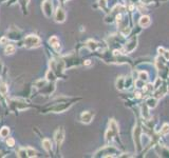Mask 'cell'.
I'll return each instance as SVG.
<instances>
[{
    "instance_id": "cell-1",
    "label": "cell",
    "mask_w": 169,
    "mask_h": 158,
    "mask_svg": "<svg viewBox=\"0 0 169 158\" xmlns=\"http://www.w3.org/2000/svg\"><path fill=\"white\" fill-rule=\"evenodd\" d=\"M41 40L37 35H29L23 39V45L25 49H35V47H40Z\"/></svg>"
},
{
    "instance_id": "cell-2",
    "label": "cell",
    "mask_w": 169,
    "mask_h": 158,
    "mask_svg": "<svg viewBox=\"0 0 169 158\" xmlns=\"http://www.w3.org/2000/svg\"><path fill=\"white\" fill-rule=\"evenodd\" d=\"M112 154H119V151L117 149H115L114 147H110V145H107L104 149L100 150L98 152L95 153V157H113L114 155Z\"/></svg>"
},
{
    "instance_id": "cell-3",
    "label": "cell",
    "mask_w": 169,
    "mask_h": 158,
    "mask_svg": "<svg viewBox=\"0 0 169 158\" xmlns=\"http://www.w3.org/2000/svg\"><path fill=\"white\" fill-rule=\"evenodd\" d=\"M142 129L140 128V125H135L134 130H133V139H134V143H135L136 150L137 152L142 150Z\"/></svg>"
},
{
    "instance_id": "cell-4",
    "label": "cell",
    "mask_w": 169,
    "mask_h": 158,
    "mask_svg": "<svg viewBox=\"0 0 169 158\" xmlns=\"http://www.w3.org/2000/svg\"><path fill=\"white\" fill-rule=\"evenodd\" d=\"M72 104H73V102L68 103V102H66V101L55 103V104L50 109V111L53 112V113H62V112H65L66 110H68Z\"/></svg>"
},
{
    "instance_id": "cell-5",
    "label": "cell",
    "mask_w": 169,
    "mask_h": 158,
    "mask_svg": "<svg viewBox=\"0 0 169 158\" xmlns=\"http://www.w3.org/2000/svg\"><path fill=\"white\" fill-rule=\"evenodd\" d=\"M41 8H42V12L46 17L50 18L53 14V4L51 2L50 0H44L43 2L41 4Z\"/></svg>"
},
{
    "instance_id": "cell-6",
    "label": "cell",
    "mask_w": 169,
    "mask_h": 158,
    "mask_svg": "<svg viewBox=\"0 0 169 158\" xmlns=\"http://www.w3.org/2000/svg\"><path fill=\"white\" fill-rule=\"evenodd\" d=\"M54 139H55L56 145L57 148H60L62 142L65 140V130L62 128H59L56 130L55 134H54Z\"/></svg>"
},
{
    "instance_id": "cell-7",
    "label": "cell",
    "mask_w": 169,
    "mask_h": 158,
    "mask_svg": "<svg viewBox=\"0 0 169 158\" xmlns=\"http://www.w3.org/2000/svg\"><path fill=\"white\" fill-rule=\"evenodd\" d=\"M137 45V37L134 36L131 39H129L125 45V53H131L136 49Z\"/></svg>"
},
{
    "instance_id": "cell-8",
    "label": "cell",
    "mask_w": 169,
    "mask_h": 158,
    "mask_svg": "<svg viewBox=\"0 0 169 158\" xmlns=\"http://www.w3.org/2000/svg\"><path fill=\"white\" fill-rule=\"evenodd\" d=\"M66 12L61 8H56L55 13H54V19L57 23H62L66 21Z\"/></svg>"
},
{
    "instance_id": "cell-9",
    "label": "cell",
    "mask_w": 169,
    "mask_h": 158,
    "mask_svg": "<svg viewBox=\"0 0 169 158\" xmlns=\"http://www.w3.org/2000/svg\"><path fill=\"white\" fill-rule=\"evenodd\" d=\"M93 118H94V113H92V111H83L81 114V121L86 125L90 123Z\"/></svg>"
},
{
    "instance_id": "cell-10",
    "label": "cell",
    "mask_w": 169,
    "mask_h": 158,
    "mask_svg": "<svg viewBox=\"0 0 169 158\" xmlns=\"http://www.w3.org/2000/svg\"><path fill=\"white\" fill-rule=\"evenodd\" d=\"M49 43L51 45V47L56 51V52H59L60 50V43H59V39L56 36H52L49 39Z\"/></svg>"
},
{
    "instance_id": "cell-11",
    "label": "cell",
    "mask_w": 169,
    "mask_h": 158,
    "mask_svg": "<svg viewBox=\"0 0 169 158\" xmlns=\"http://www.w3.org/2000/svg\"><path fill=\"white\" fill-rule=\"evenodd\" d=\"M150 23H151V19H150V17L147 16V15L142 16L139 20V24L141 25L142 28H147V26L150 25Z\"/></svg>"
},
{
    "instance_id": "cell-12",
    "label": "cell",
    "mask_w": 169,
    "mask_h": 158,
    "mask_svg": "<svg viewBox=\"0 0 169 158\" xmlns=\"http://www.w3.org/2000/svg\"><path fill=\"white\" fill-rule=\"evenodd\" d=\"M167 93V88H166V86L164 84V86H158V89H156V91H155V93H154V97L156 98V99H158V98H162L164 96V95L166 94Z\"/></svg>"
},
{
    "instance_id": "cell-13",
    "label": "cell",
    "mask_w": 169,
    "mask_h": 158,
    "mask_svg": "<svg viewBox=\"0 0 169 158\" xmlns=\"http://www.w3.org/2000/svg\"><path fill=\"white\" fill-rule=\"evenodd\" d=\"M42 148H43V150L48 153H50L51 151H52V142H51L50 139L44 138L43 140H42Z\"/></svg>"
},
{
    "instance_id": "cell-14",
    "label": "cell",
    "mask_w": 169,
    "mask_h": 158,
    "mask_svg": "<svg viewBox=\"0 0 169 158\" xmlns=\"http://www.w3.org/2000/svg\"><path fill=\"white\" fill-rule=\"evenodd\" d=\"M116 89L119 91H123L125 90V77L123 76H119L116 80Z\"/></svg>"
},
{
    "instance_id": "cell-15",
    "label": "cell",
    "mask_w": 169,
    "mask_h": 158,
    "mask_svg": "<svg viewBox=\"0 0 169 158\" xmlns=\"http://www.w3.org/2000/svg\"><path fill=\"white\" fill-rule=\"evenodd\" d=\"M86 47H88L90 51H95L98 49V43H97L96 41H94V40H88V41L86 42Z\"/></svg>"
},
{
    "instance_id": "cell-16",
    "label": "cell",
    "mask_w": 169,
    "mask_h": 158,
    "mask_svg": "<svg viewBox=\"0 0 169 158\" xmlns=\"http://www.w3.org/2000/svg\"><path fill=\"white\" fill-rule=\"evenodd\" d=\"M109 129L113 131L114 133L116 134L117 137H119V125H117L116 121L114 119H110V121H109Z\"/></svg>"
},
{
    "instance_id": "cell-17",
    "label": "cell",
    "mask_w": 169,
    "mask_h": 158,
    "mask_svg": "<svg viewBox=\"0 0 169 158\" xmlns=\"http://www.w3.org/2000/svg\"><path fill=\"white\" fill-rule=\"evenodd\" d=\"M146 104L148 105V108L150 109H154L155 106H156V104H158V99L155 97H150L147 99V101H146Z\"/></svg>"
},
{
    "instance_id": "cell-18",
    "label": "cell",
    "mask_w": 169,
    "mask_h": 158,
    "mask_svg": "<svg viewBox=\"0 0 169 158\" xmlns=\"http://www.w3.org/2000/svg\"><path fill=\"white\" fill-rule=\"evenodd\" d=\"M15 51H16V47H15V45H6V47H4V53H6V55H13L15 53Z\"/></svg>"
},
{
    "instance_id": "cell-19",
    "label": "cell",
    "mask_w": 169,
    "mask_h": 158,
    "mask_svg": "<svg viewBox=\"0 0 169 158\" xmlns=\"http://www.w3.org/2000/svg\"><path fill=\"white\" fill-rule=\"evenodd\" d=\"M158 53H160V54H161V55L163 56L165 60L169 61V51H168V50L164 49V47H158Z\"/></svg>"
},
{
    "instance_id": "cell-20",
    "label": "cell",
    "mask_w": 169,
    "mask_h": 158,
    "mask_svg": "<svg viewBox=\"0 0 169 158\" xmlns=\"http://www.w3.org/2000/svg\"><path fill=\"white\" fill-rule=\"evenodd\" d=\"M25 150H27V157H36L37 156V152L35 149H33V148H31V147H28V148H25Z\"/></svg>"
},
{
    "instance_id": "cell-21",
    "label": "cell",
    "mask_w": 169,
    "mask_h": 158,
    "mask_svg": "<svg viewBox=\"0 0 169 158\" xmlns=\"http://www.w3.org/2000/svg\"><path fill=\"white\" fill-rule=\"evenodd\" d=\"M10 135V128L8 127H3L2 129H0V137L1 138H6Z\"/></svg>"
},
{
    "instance_id": "cell-22",
    "label": "cell",
    "mask_w": 169,
    "mask_h": 158,
    "mask_svg": "<svg viewBox=\"0 0 169 158\" xmlns=\"http://www.w3.org/2000/svg\"><path fill=\"white\" fill-rule=\"evenodd\" d=\"M158 150L160 151V156L162 157H169V149L165 147H162V148H158Z\"/></svg>"
},
{
    "instance_id": "cell-23",
    "label": "cell",
    "mask_w": 169,
    "mask_h": 158,
    "mask_svg": "<svg viewBox=\"0 0 169 158\" xmlns=\"http://www.w3.org/2000/svg\"><path fill=\"white\" fill-rule=\"evenodd\" d=\"M8 88L6 83L0 81V94L2 95V96H6V93H8Z\"/></svg>"
},
{
    "instance_id": "cell-24",
    "label": "cell",
    "mask_w": 169,
    "mask_h": 158,
    "mask_svg": "<svg viewBox=\"0 0 169 158\" xmlns=\"http://www.w3.org/2000/svg\"><path fill=\"white\" fill-rule=\"evenodd\" d=\"M142 115H143V117L146 118V119H148V118L150 117L149 113H148V105L146 104V103L142 106Z\"/></svg>"
},
{
    "instance_id": "cell-25",
    "label": "cell",
    "mask_w": 169,
    "mask_h": 158,
    "mask_svg": "<svg viewBox=\"0 0 169 158\" xmlns=\"http://www.w3.org/2000/svg\"><path fill=\"white\" fill-rule=\"evenodd\" d=\"M160 133H161L162 135H167V134H169V123H164V125H162Z\"/></svg>"
},
{
    "instance_id": "cell-26",
    "label": "cell",
    "mask_w": 169,
    "mask_h": 158,
    "mask_svg": "<svg viewBox=\"0 0 169 158\" xmlns=\"http://www.w3.org/2000/svg\"><path fill=\"white\" fill-rule=\"evenodd\" d=\"M139 79L143 81H147L148 80V73L146 71H142L139 73Z\"/></svg>"
},
{
    "instance_id": "cell-27",
    "label": "cell",
    "mask_w": 169,
    "mask_h": 158,
    "mask_svg": "<svg viewBox=\"0 0 169 158\" xmlns=\"http://www.w3.org/2000/svg\"><path fill=\"white\" fill-rule=\"evenodd\" d=\"M17 157H27V150L25 148H21L17 151Z\"/></svg>"
},
{
    "instance_id": "cell-28",
    "label": "cell",
    "mask_w": 169,
    "mask_h": 158,
    "mask_svg": "<svg viewBox=\"0 0 169 158\" xmlns=\"http://www.w3.org/2000/svg\"><path fill=\"white\" fill-rule=\"evenodd\" d=\"M132 79H131V77H128L127 79L125 78V89H129L131 86V84H132Z\"/></svg>"
},
{
    "instance_id": "cell-29",
    "label": "cell",
    "mask_w": 169,
    "mask_h": 158,
    "mask_svg": "<svg viewBox=\"0 0 169 158\" xmlns=\"http://www.w3.org/2000/svg\"><path fill=\"white\" fill-rule=\"evenodd\" d=\"M6 144H8V147H11L13 148L15 145V139L14 138H12V137H10V138L6 140Z\"/></svg>"
},
{
    "instance_id": "cell-30",
    "label": "cell",
    "mask_w": 169,
    "mask_h": 158,
    "mask_svg": "<svg viewBox=\"0 0 169 158\" xmlns=\"http://www.w3.org/2000/svg\"><path fill=\"white\" fill-rule=\"evenodd\" d=\"M8 43V38H6V37H2V38L0 39V45H6Z\"/></svg>"
},
{
    "instance_id": "cell-31",
    "label": "cell",
    "mask_w": 169,
    "mask_h": 158,
    "mask_svg": "<svg viewBox=\"0 0 169 158\" xmlns=\"http://www.w3.org/2000/svg\"><path fill=\"white\" fill-rule=\"evenodd\" d=\"M85 64H86V65H90V64H91V61H90V60H86Z\"/></svg>"
},
{
    "instance_id": "cell-32",
    "label": "cell",
    "mask_w": 169,
    "mask_h": 158,
    "mask_svg": "<svg viewBox=\"0 0 169 158\" xmlns=\"http://www.w3.org/2000/svg\"><path fill=\"white\" fill-rule=\"evenodd\" d=\"M131 2L132 3H137V2H140V0H131Z\"/></svg>"
},
{
    "instance_id": "cell-33",
    "label": "cell",
    "mask_w": 169,
    "mask_h": 158,
    "mask_svg": "<svg viewBox=\"0 0 169 158\" xmlns=\"http://www.w3.org/2000/svg\"><path fill=\"white\" fill-rule=\"evenodd\" d=\"M65 1H69V0H65Z\"/></svg>"
}]
</instances>
